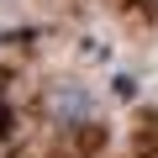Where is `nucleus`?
<instances>
[{"instance_id": "nucleus-1", "label": "nucleus", "mask_w": 158, "mask_h": 158, "mask_svg": "<svg viewBox=\"0 0 158 158\" xmlns=\"http://www.w3.org/2000/svg\"><path fill=\"white\" fill-rule=\"evenodd\" d=\"M42 111H48L58 127H90L95 111H100V100H95L90 85H53L48 100H42Z\"/></svg>"}, {"instance_id": "nucleus-2", "label": "nucleus", "mask_w": 158, "mask_h": 158, "mask_svg": "<svg viewBox=\"0 0 158 158\" xmlns=\"http://www.w3.org/2000/svg\"><path fill=\"white\" fill-rule=\"evenodd\" d=\"M111 85H116V95H121V100H127V95H137V79H132V74H116Z\"/></svg>"}]
</instances>
